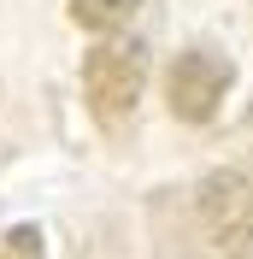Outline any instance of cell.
Masks as SVG:
<instances>
[{
	"label": "cell",
	"instance_id": "obj_1",
	"mask_svg": "<svg viewBox=\"0 0 253 259\" xmlns=\"http://www.w3.org/2000/svg\"><path fill=\"white\" fill-rule=\"evenodd\" d=\"M147 89V48L136 41H100L89 59H82V100L95 112L100 130H124L136 118V100Z\"/></svg>",
	"mask_w": 253,
	"mask_h": 259
},
{
	"label": "cell",
	"instance_id": "obj_2",
	"mask_svg": "<svg viewBox=\"0 0 253 259\" xmlns=\"http://www.w3.org/2000/svg\"><path fill=\"white\" fill-rule=\"evenodd\" d=\"M200 230L224 259H253V177L212 171L200 183Z\"/></svg>",
	"mask_w": 253,
	"mask_h": 259
},
{
	"label": "cell",
	"instance_id": "obj_3",
	"mask_svg": "<svg viewBox=\"0 0 253 259\" xmlns=\"http://www.w3.org/2000/svg\"><path fill=\"white\" fill-rule=\"evenodd\" d=\"M230 82H236V71H230V59H218L212 48H189V53H177L171 77H165L171 118H183V124H206V118L224 106Z\"/></svg>",
	"mask_w": 253,
	"mask_h": 259
},
{
	"label": "cell",
	"instance_id": "obj_4",
	"mask_svg": "<svg viewBox=\"0 0 253 259\" xmlns=\"http://www.w3.org/2000/svg\"><path fill=\"white\" fill-rule=\"evenodd\" d=\"M136 12H142V0H71V24L77 30H95V35L124 30Z\"/></svg>",
	"mask_w": 253,
	"mask_h": 259
},
{
	"label": "cell",
	"instance_id": "obj_5",
	"mask_svg": "<svg viewBox=\"0 0 253 259\" xmlns=\"http://www.w3.org/2000/svg\"><path fill=\"white\" fill-rule=\"evenodd\" d=\"M0 259H48L41 230H35V224H12L6 236H0Z\"/></svg>",
	"mask_w": 253,
	"mask_h": 259
}]
</instances>
